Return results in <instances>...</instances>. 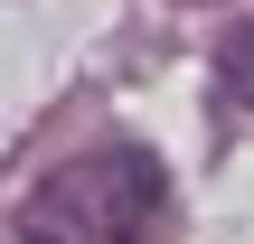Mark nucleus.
Masks as SVG:
<instances>
[{
	"label": "nucleus",
	"mask_w": 254,
	"mask_h": 244,
	"mask_svg": "<svg viewBox=\"0 0 254 244\" xmlns=\"http://www.w3.org/2000/svg\"><path fill=\"white\" fill-rule=\"evenodd\" d=\"M160 216H170V169L141 141H94L9 207L0 244H151Z\"/></svg>",
	"instance_id": "obj_1"
},
{
	"label": "nucleus",
	"mask_w": 254,
	"mask_h": 244,
	"mask_svg": "<svg viewBox=\"0 0 254 244\" xmlns=\"http://www.w3.org/2000/svg\"><path fill=\"white\" fill-rule=\"evenodd\" d=\"M217 103L226 113H254V19L226 28V47H217Z\"/></svg>",
	"instance_id": "obj_2"
}]
</instances>
